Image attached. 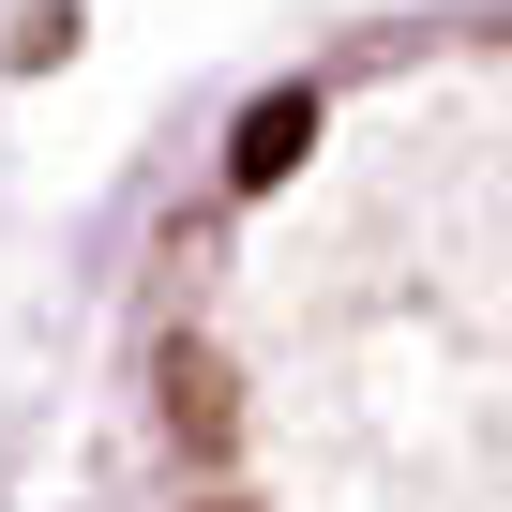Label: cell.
Instances as JSON below:
<instances>
[{
	"label": "cell",
	"instance_id": "cell-1",
	"mask_svg": "<svg viewBox=\"0 0 512 512\" xmlns=\"http://www.w3.org/2000/svg\"><path fill=\"white\" fill-rule=\"evenodd\" d=\"M302 136H317V91H272V106L241 121V151H226V181H241V196H256V181H287V166H302Z\"/></svg>",
	"mask_w": 512,
	"mask_h": 512
},
{
	"label": "cell",
	"instance_id": "cell-2",
	"mask_svg": "<svg viewBox=\"0 0 512 512\" xmlns=\"http://www.w3.org/2000/svg\"><path fill=\"white\" fill-rule=\"evenodd\" d=\"M166 422H181V437H226V377H211V362H166Z\"/></svg>",
	"mask_w": 512,
	"mask_h": 512
}]
</instances>
